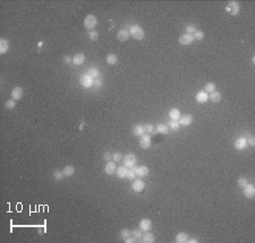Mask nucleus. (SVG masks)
I'll return each mask as SVG.
<instances>
[{
  "label": "nucleus",
  "mask_w": 255,
  "mask_h": 243,
  "mask_svg": "<svg viewBox=\"0 0 255 243\" xmlns=\"http://www.w3.org/2000/svg\"><path fill=\"white\" fill-rule=\"evenodd\" d=\"M129 34L137 41L143 40L144 35H145L144 30L141 26H138V25H133V26H131V28H129Z\"/></svg>",
  "instance_id": "1"
},
{
  "label": "nucleus",
  "mask_w": 255,
  "mask_h": 243,
  "mask_svg": "<svg viewBox=\"0 0 255 243\" xmlns=\"http://www.w3.org/2000/svg\"><path fill=\"white\" fill-rule=\"evenodd\" d=\"M96 25H98V18L94 15H88L84 18V27L88 30V31L94 30Z\"/></svg>",
  "instance_id": "2"
},
{
  "label": "nucleus",
  "mask_w": 255,
  "mask_h": 243,
  "mask_svg": "<svg viewBox=\"0 0 255 243\" xmlns=\"http://www.w3.org/2000/svg\"><path fill=\"white\" fill-rule=\"evenodd\" d=\"M136 162H137V158L134 154H127L124 157V165L126 168H134Z\"/></svg>",
  "instance_id": "3"
},
{
  "label": "nucleus",
  "mask_w": 255,
  "mask_h": 243,
  "mask_svg": "<svg viewBox=\"0 0 255 243\" xmlns=\"http://www.w3.org/2000/svg\"><path fill=\"white\" fill-rule=\"evenodd\" d=\"M226 10H227L230 15H232V16H236V15H238L239 14V5L237 1H230L229 4H228V6L226 7Z\"/></svg>",
  "instance_id": "4"
},
{
  "label": "nucleus",
  "mask_w": 255,
  "mask_h": 243,
  "mask_svg": "<svg viewBox=\"0 0 255 243\" xmlns=\"http://www.w3.org/2000/svg\"><path fill=\"white\" fill-rule=\"evenodd\" d=\"M80 83L83 87L90 88V87H92V85H93V78H92L90 75H88V74H84V75L81 76Z\"/></svg>",
  "instance_id": "5"
},
{
  "label": "nucleus",
  "mask_w": 255,
  "mask_h": 243,
  "mask_svg": "<svg viewBox=\"0 0 255 243\" xmlns=\"http://www.w3.org/2000/svg\"><path fill=\"white\" fill-rule=\"evenodd\" d=\"M144 188H145V182H144L142 179H135L134 180V182H133L132 184V189L133 191L135 192H142L144 190Z\"/></svg>",
  "instance_id": "6"
},
{
  "label": "nucleus",
  "mask_w": 255,
  "mask_h": 243,
  "mask_svg": "<svg viewBox=\"0 0 255 243\" xmlns=\"http://www.w3.org/2000/svg\"><path fill=\"white\" fill-rule=\"evenodd\" d=\"M243 190H244V195H245L246 198H248V199H253V198H254L255 188L252 183H247L246 186L243 188Z\"/></svg>",
  "instance_id": "7"
},
{
  "label": "nucleus",
  "mask_w": 255,
  "mask_h": 243,
  "mask_svg": "<svg viewBox=\"0 0 255 243\" xmlns=\"http://www.w3.org/2000/svg\"><path fill=\"white\" fill-rule=\"evenodd\" d=\"M194 42V36L192 34H183V35L179 36V43L181 45H189Z\"/></svg>",
  "instance_id": "8"
},
{
  "label": "nucleus",
  "mask_w": 255,
  "mask_h": 243,
  "mask_svg": "<svg viewBox=\"0 0 255 243\" xmlns=\"http://www.w3.org/2000/svg\"><path fill=\"white\" fill-rule=\"evenodd\" d=\"M140 146L143 148V149H148V148L151 146V137H150V135L144 134L143 136H141Z\"/></svg>",
  "instance_id": "9"
},
{
  "label": "nucleus",
  "mask_w": 255,
  "mask_h": 243,
  "mask_svg": "<svg viewBox=\"0 0 255 243\" xmlns=\"http://www.w3.org/2000/svg\"><path fill=\"white\" fill-rule=\"evenodd\" d=\"M116 170H117V166H116V162H107L106 166H104V172L108 175H112L116 173Z\"/></svg>",
  "instance_id": "10"
},
{
  "label": "nucleus",
  "mask_w": 255,
  "mask_h": 243,
  "mask_svg": "<svg viewBox=\"0 0 255 243\" xmlns=\"http://www.w3.org/2000/svg\"><path fill=\"white\" fill-rule=\"evenodd\" d=\"M234 146L237 151H243L244 148L247 146V138H244V137H240L238 139L235 140L234 143Z\"/></svg>",
  "instance_id": "11"
},
{
  "label": "nucleus",
  "mask_w": 255,
  "mask_h": 243,
  "mask_svg": "<svg viewBox=\"0 0 255 243\" xmlns=\"http://www.w3.org/2000/svg\"><path fill=\"white\" fill-rule=\"evenodd\" d=\"M178 122H179L180 126L187 127V126L192 124V122H193V116H192L191 114H185V116H180V119L178 120Z\"/></svg>",
  "instance_id": "12"
},
{
  "label": "nucleus",
  "mask_w": 255,
  "mask_h": 243,
  "mask_svg": "<svg viewBox=\"0 0 255 243\" xmlns=\"http://www.w3.org/2000/svg\"><path fill=\"white\" fill-rule=\"evenodd\" d=\"M195 99H196V101L201 104L207 103V101H209V94H207V92H204V91H201V92H199L196 94Z\"/></svg>",
  "instance_id": "13"
},
{
  "label": "nucleus",
  "mask_w": 255,
  "mask_h": 243,
  "mask_svg": "<svg viewBox=\"0 0 255 243\" xmlns=\"http://www.w3.org/2000/svg\"><path fill=\"white\" fill-rule=\"evenodd\" d=\"M152 227V222L151 219L149 218H143L142 220L140 222V228L142 230V231H150Z\"/></svg>",
  "instance_id": "14"
},
{
  "label": "nucleus",
  "mask_w": 255,
  "mask_h": 243,
  "mask_svg": "<svg viewBox=\"0 0 255 243\" xmlns=\"http://www.w3.org/2000/svg\"><path fill=\"white\" fill-rule=\"evenodd\" d=\"M23 97V89H22V87H20V86H17V87L13 88L12 91V99L13 100H20Z\"/></svg>",
  "instance_id": "15"
},
{
  "label": "nucleus",
  "mask_w": 255,
  "mask_h": 243,
  "mask_svg": "<svg viewBox=\"0 0 255 243\" xmlns=\"http://www.w3.org/2000/svg\"><path fill=\"white\" fill-rule=\"evenodd\" d=\"M181 116V113H180V110L177 108H174L169 111V118L170 120H175V121H178Z\"/></svg>",
  "instance_id": "16"
},
{
  "label": "nucleus",
  "mask_w": 255,
  "mask_h": 243,
  "mask_svg": "<svg viewBox=\"0 0 255 243\" xmlns=\"http://www.w3.org/2000/svg\"><path fill=\"white\" fill-rule=\"evenodd\" d=\"M154 241H156V238H154V235L152 234L151 232L146 231L142 235V242L143 243H153Z\"/></svg>",
  "instance_id": "17"
},
{
  "label": "nucleus",
  "mask_w": 255,
  "mask_h": 243,
  "mask_svg": "<svg viewBox=\"0 0 255 243\" xmlns=\"http://www.w3.org/2000/svg\"><path fill=\"white\" fill-rule=\"evenodd\" d=\"M129 31H127V30H120L119 32H118V34H117V39L120 41V42H125V41L128 40V37H129Z\"/></svg>",
  "instance_id": "18"
},
{
  "label": "nucleus",
  "mask_w": 255,
  "mask_h": 243,
  "mask_svg": "<svg viewBox=\"0 0 255 243\" xmlns=\"http://www.w3.org/2000/svg\"><path fill=\"white\" fill-rule=\"evenodd\" d=\"M8 49H9L8 41L6 40V39H4V37H1V39H0V53H1V54H5L6 52L8 51Z\"/></svg>",
  "instance_id": "19"
},
{
  "label": "nucleus",
  "mask_w": 255,
  "mask_h": 243,
  "mask_svg": "<svg viewBox=\"0 0 255 243\" xmlns=\"http://www.w3.org/2000/svg\"><path fill=\"white\" fill-rule=\"evenodd\" d=\"M84 61H85V56H84L83 53H77V54L74 56V58H73V64H76V66L83 64Z\"/></svg>",
  "instance_id": "20"
},
{
  "label": "nucleus",
  "mask_w": 255,
  "mask_h": 243,
  "mask_svg": "<svg viewBox=\"0 0 255 243\" xmlns=\"http://www.w3.org/2000/svg\"><path fill=\"white\" fill-rule=\"evenodd\" d=\"M127 170L128 168L125 166V165H121V166H118L117 170H116V173H117V176L119 179H124L126 178V174H127Z\"/></svg>",
  "instance_id": "21"
},
{
  "label": "nucleus",
  "mask_w": 255,
  "mask_h": 243,
  "mask_svg": "<svg viewBox=\"0 0 255 243\" xmlns=\"http://www.w3.org/2000/svg\"><path fill=\"white\" fill-rule=\"evenodd\" d=\"M149 172H150L149 168H148V166H144V165H142V166H140V168H136V173H137V176H141V178H143V176H146L149 174Z\"/></svg>",
  "instance_id": "22"
},
{
  "label": "nucleus",
  "mask_w": 255,
  "mask_h": 243,
  "mask_svg": "<svg viewBox=\"0 0 255 243\" xmlns=\"http://www.w3.org/2000/svg\"><path fill=\"white\" fill-rule=\"evenodd\" d=\"M209 100L211 101L212 103H218V102H220L221 101V94H220L219 92H212L210 93V95H209Z\"/></svg>",
  "instance_id": "23"
},
{
  "label": "nucleus",
  "mask_w": 255,
  "mask_h": 243,
  "mask_svg": "<svg viewBox=\"0 0 255 243\" xmlns=\"http://www.w3.org/2000/svg\"><path fill=\"white\" fill-rule=\"evenodd\" d=\"M177 243H185L188 241V235L186 234V233H183V232H180V233H178V234L176 235V240H175Z\"/></svg>",
  "instance_id": "24"
},
{
  "label": "nucleus",
  "mask_w": 255,
  "mask_h": 243,
  "mask_svg": "<svg viewBox=\"0 0 255 243\" xmlns=\"http://www.w3.org/2000/svg\"><path fill=\"white\" fill-rule=\"evenodd\" d=\"M168 128H169V130H172V131H178L180 128V124L178 121H175V120H170L169 122H168Z\"/></svg>",
  "instance_id": "25"
},
{
  "label": "nucleus",
  "mask_w": 255,
  "mask_h": 243,
  "mask_svg": "<svg viewBox=\"0 0 255 243\" xmlns=\"http://www.w3.org/2000/svg\"><path fill=\"white\" fill-rule=\"evenodd\" d=\"M156 131L159 132V134H162V135H167L168 132H169V128H168L167 124L159 123L156 127Z\"/></svg>",
  "instance_id": "26"
},
{
  "label": "nucleus",
  "mask_w": 255,
  "mask_h": 243,
  "mask_svg": "<svg viewBox=\"0 0 255 243\" xmlns=\"http://www.w3.org/2000/svg\"><path fill=\"white\" fill-rule=\"evenodd\" d=\"M86 74L91 76L93 79H95V78L100 77V70L98 69V68H95V67H91L88 70V71H86Z\"/></svg>",
  "instance_id": "27"
},
{
  "label": "nucleus",
  "mask_w": 255,
  "mask_h": 243,
  "mask_svg": "<svg viewBox=\"0 0 255 243\" xmlns=\"http://www.w3.org/2000/svg\"><path fill=\"white\" fill-rule=\"evenodd\" d=\"M63 172H64L65 176L69 178V176H72L73 174L75 173V168H74L73 165H67V166H65V168L63 170Z\"/></svg>",
  "instance_id": "28"
},
{
  "label": "nucleus",
  "mask_w": 255,
  "mask_h": 243,
  "mask_svg": "<svg viewBox=\"0 0 255 243\" xmlns=\"http://www.w3.org/2000/svg\"><path fill=\"white\" fill-rule=\"evenodd\" d=\"M133 134L135 136H143L144 132V126L143 124H136L134 129H133Z\"/></svg>",
  "instance_id": "29"
},
{
  "label": "nucleus",
  "mask_w": 255,
  "mask_h": 243,
  "mask_svg": "<svg viewBox=\"0 0 255 243\" xmlns=\"http://www.w3.org/2000/svg\"><path fill=\"white\" fill-rule=\"evenodd\" d=\"M144 132L146 135H152V134H156V127L151 123H146L144 124Z\"/></svg>",
  "instance_id": "30"
},
{
  "label": "nucleus",
  "mask_w": 255,
  "mask_h": 243,
  "mask_svg": "<svg viewBox=\"0 0 255 243\" xmlns=\"http://www.w3.org/2000/svg\"><path fill=\"white\" fill-rule=\"evenodd\" d=\"M137 176V173H136V168H129L127 170V174H126V178L128 180H135V178Z\"/></svg>",
  "instance_id": "31"
},
{
  "label": "nucleus",
  "mask_w": 255,
  "mask_h": 243,
  "mask_svg": "<svg viewBox=\"0 0 255 243\" xmlns=\"http://www.w3.org/2000/svg\"><path fill=\"white\" fill-rule=\"evenodd\" d=\"M106 60H107L108 64H110V66H113V64H116L117 62H118V57L116 56V54H108L107 58H106Z\"/></svg>",
  "instance_id": "32"
},
{
  "label": "nucleus",
  "mask_w": 255,
  "mask_h": 243,
  "mask_svg": "<svg viewBox=\"0 0 255 243\" xmlns=\"http://www.w3.org/2000/svg\"><path fill=\"white\" fill-rule=\"evenodd\" d=\"M215 91V84H213V83H207L205 84V86H204V92H207V94L209 93H212Z\"/></svg>",
  "instance_id": "33"
},
{
  "label": "nucleus",
  "mask_w": 255,
  "mask_h": 243,
  "mask_svg": "<svg viewBox=\"0 0 255 243\" xmlns=\"http://www.w3.org/2000/svg\"><path fill=\"white\" fill-rule=\"evenodd\" d=\"M204 32L203 31H197L196 30V32L193 34V36H194V40H197V41H202L204 39Z\"/></svg>",
  "instance_id": "34"
},
{
  "label": "nucleus",
  "mask_w": 255,
  "mask_h": 243,
  "mask_svg": "<svg viewBox=\"0 0 255 243\" xmlns=\"http://www.w3.org/2000/svg\"><path fill=\"white\" fill-rule=\"evenodd\" d=\"M88 37H90V40L91 41H96L98 40V37H99V33L96 32L95 30H92V31L88 32Z\"/></svg>",
  "instance_id": "35"
},
{
  "label": "nucleus",
  "mask_w": 255,
  "mask_h": 243,
  "mask_svg": "<svg viewBox=\"0 0 255 243\" xmlns=\"http://www.w3.org/2000/svg\"><path fill=\"white\" fill-rule=\"evenodd\" d=\"M120 236H121V239L126 240L127 238L131 236V231L127 230V228H123V230L120 231Z\"/></svg>",
  "instance_id": "36"
},
{
  "label": "nucleus",
  "mask_w": 255,
  "mask_h": 243,
  "mask_svg": "<svg viewBox=\"0 0 255 243\" xmlns=\"http://www.w3.org/2000/svg\"><path fill=\"white\" fill-rule=\"evenodd\" d=\"M5 106L7 109H9V110H12V109H14L16 106V102H15V100H7L6 103H5Z\"/></svg>",
  "instance_id": "37"
},
{
  "label": "nucleus",
  "mask_w": 255,
  "mask_h": 243,
  "mask_svg": "<svg viewBox=\"0 0 255 243\" xmlns=\"http://www.w3.org/2000/svg\"><path fill=\"white\" fill-rule=\"evenodd\" d=\"M131 234H132L133 238H135L136 240L142 239V233H141V231H140V230H137V228L133 230V231L131 232Z\"/></svg>",
  "instance_id": "38"
},
{
  "label": "nucleus",
  "mask_w": 255,
  "mask_h": 243,
  "mask_svg": "<svg viewBox=\"0 0 255 243\" xmlns=\"http://www.w3.org/2000/svg\"><path fill=\"white\" fill-rule=\"evenodd\" d=\"M102 84H103V82H102V78H101V77H98L95 79H93V86L95 88H100L102 86Z\"/></svg>",
  "instance_id": "39"
},
{
  "label": "nucleus",
  "mask_w": 255,
  "mask_h": 243,
  "mask_svg": "<svg viewBox=\"0 0 255 243\" xmlns=\"http://www.w3.org/2000/svg\"><path fill=\"white\" fill-rule=\"evenodd\" d=\"M53 176H55V179L57 180V181H60V180L64 178V172L63 171H59V170H57V171H55V173H53Z\"/></svg>",
  "instance_id": "40"
},
{
  "label": "nucleus",
  "mask_w": 255,
  "mask_h": 243,
  "mask_svg": "<svg viewBox=\"0 0 255 243\" xmlns=\"http://www.w3.org/2000/svg\"><path fill=\"white\" fill-rule=\"evenodd\" d=\"M247 183H248V180H247L246 178H243V176H242V178H239L238 181H237V184H238L240 188H244Z\"/></svg>",
  "instance_id": "41"
},
{
  "label": "nucleus",
  "mask_w": 255,
  "mask_h": 243,
  "mask_svg": "<svg viewBox=\"0 0 255 243\" xmlns=\"http://www.w3.org/2000/svg\"><path fill=\"white\" fill-rule=\"evenodd\" d=\"M186 32H187V34H194V33L196 32V27L194 26V25H188V26H186V30H185Z\"/></svg>",
  "instance_id": "42"
},
{
  "label": "nucleus",
  "mask_w": 255,
  "mask_h": 243,
  "mask_svg": "<svg viewBox=\"0 0 255 243\" xmlns=\"http://www.w3.org/2000/svg\"><path fill=\"white\" fill-rule=\"evenodd\" d=\"M112 159H113V162H120L123 159V154L121 153H115L112 155Z\"/></svg>",
  "instance_id": "43"
},
{
  "label": "nucleus",
  "mask_w": 255,
  "mask_h": 243,
  "mask_svg": "<svg viewBox=\"0 0 255 243\" xmlns=\"http://www.w3.org/2000/svg\"><path fill=\"white\" fill-rule=\"evenodd\" d=\"M247 145H250V146H252V147L254 146V145H255V138H254V137H252V136H251V137L247 139Z\"/></svg>",
  "instance_id": "44"
},
{
  "label": "nucleus",
  "mask_w": 255,
  "mask_h": 243,
  "mask_svg": "<svg viewBox=\"0 0 255 243\" xmlns=\"http://www.w3.org/2000/svg\"><path fill=\"white\" fill-rule=\"evenodd\" d=\"M103 158L106 159L107 162H109V161L112 158V155L109 153V151H106V153H104V155H103Z\"/></svg>",
  "instance_id": "45"
},
{
  "label": "nucleus",
  "mask_w": 255,
  "mask_h": 243,
  "mask_svg": "<svg viewBox=\"0 0 255 243\" xmlns=\"http://www.w3.org/2000/svg\"><path fill=\"white\" fill-rule=\"evenodd\" d=\"M64 61L66 64H70V62H73V58H70L69 56H66L64 57Z\"/></svg>",
  "instance_id": "46"
},
{
  "label": "nucleus",
  "mask_w": 255,
  "mask_h": 243,
  "mask_svg": "<svg viewBox=\"0 0 255 243\" xmlns=\"http://www.w3.org/2000/svg\"><path fill=\"white\" fill-rule=\"evenodd\" d=\"M125 242H126V243H135L136 242V239H135V238H133V236H132V238H127V239L125 240Z\"/></svg>",
  "instance_id": "47"
},
{
  "label": "nucleus",
  "mask_w": 255,
  "mask_h": 243,
  "mask_svg": "<svg viewBox=\"0 0 255 243\" xmlns=\"http://www.w3.org/2000/svg\"><path fill=\"white\" fill-rule=\"evenodd\" d=\"M187 242H189V243H192V242H193V243H196V242H199V241H197L196 239H188Z\"/></svg>",
  "instance_id": "48"
}]
</instances>
